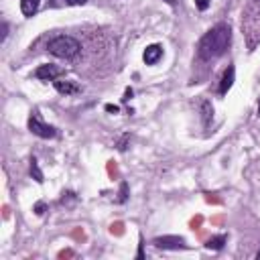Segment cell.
Here are the masks:
<instances>
[{
    "instance_id": "obj_1",
    "label": "cell",
    "mask_w": 260,
    "mask_h": 260,
    "mask_svg": "<svg viewBox=\"0 0 260 260\" xmlns=\"http://www.w3.org/2000/svg\"><path fill=\"white\" fill-rule=\"evenodd\" d=\"M230 43H232V29H230V25L220 23L213 29H209L207 33L202 37L200 47H197V53H200V57L203 61L218 59V57H222L228 51Z\"/></svg>"
},
{
    "instance_id": "obj_2",
    "label": "cell",
    "mask_w": 260,
    "mask_h": 260,
    "mask_svg": "<svg viewBox=\"0 0 260 260\" xmlns=\"http://www.w3.org/2000/svg\"><path fill=\"white\" fill-rule=\"evenodd\" d=\"M47 51L59 59H75L82 51V43L71 35H57L47 43Z\"/></svg>"
},
{
    "instance_id": "obj_3",
    "label": "cell",
    "mask_w": 260,
    "mask_h": 260,
    "mask_svg": "<svg viewBox=\"0 0 260 260\" xmlns=\"http://www.w3.org/2000/svg\"><path fill=\"white\" fill-rule=\"evenodd\" d=\"M29 130L33 132L35 136H39V139H55V136H57V130L53 126H49V124H45L39 114H30L29 116Z\"/></svg>"
},
{
    "instance_id": "obj_4",
    "label": "cell",
    "mask_w": 260,
    "mask_h": 260,
    "mask_svg": "<svg viewBox=\"0 0 260 260\" xmlns=\"http://www.w3.org/2000/svg\"><path fill=\"white\" fill-rule=\"evenodd\" d=\"M152 244L161 250H185L187 248L185 240L181 236H159V238L152 240Z\"/></svg>"
},
{
    "instance_id": "obj_5",
    "label": "cell",
    "mask_w": 260,
    "mask_h": 260,
    "mask_svg": "<svg viewBox=\"0 0 260 260\" xmlns=\"http://www.w3.org/2000/svg\"><path fill=\"white\" fill-rule=\"evenodd\" d=\"M61 73L63 71H61L57 65H39L37 71H35V78L43 80V82H55Z\"/></svg>"
},
{
    "instance_id": "obj_6",
    "label": "cell",
    "mask_w": 260,
    "mask_h": 260,
    "mask_svg": "<svg viewBox=\"0 0 260 260\" xmlns=\"http://www.w3.org/2000/svg\"><path fill=\"white\" fill-rule=\"evenodd\" d=\"M55 89L59 91L61 96H73V94H80L82 87L75 84V82H69V80H55L53 82Z\"/></svg>"
},
{
    "instance_id": "obj_7",
    "label": "cell",
    "mask_w": 260,
    "mask_h": 260,
    "mask_svg": "<svg viewBox=\"0 0 260 260\" xmlns=\"http://www.w3.org/2000/svg\"><path fill=\"white\" fill-rule=\"evenodd\" d=\"M161 57H163V47H161V45H157V43L155 45H148V47L144 49V55H143L146 65H155Z\"/></svg>"
},
{
    "instance_id": "obj_8",
    "label": "cell",
    "mask_w": 260,
    "mask_h": 260,
    "mask_svg": "<svg viewBox=\"0 0 260 260\" xmlns=\"http://www.w3.org/2000/svg\"><path fill=\"white\" fill-rule=\"evenodd\" d=\"M234 75H236V69H234L232 65L224 71L222 82H220V94H222V96H226V94H228V89H230V87L234 86Z\"/></svg>"
},
{
    "instance_id": "obj_9",
    "label": "cell",
    "mask_w": 260,
    "mask_h": 260,
    "mask_svg": "<svg viewBox=\"0 0 260 260\" xmlns=\"http://www.w3.org/2000/svg\"><path fill=\"white\" fill-rule=\"evenodd\" d=\"M200 110H202V122H203V126L207 128L211 124V118H213V106L209 100H202L200 102Z\"/></svg>"
},
{
    "instance_id": "obj_10",
    "label": "cell",
    "mask_w": 260,
    "mask_h": 260,
    "mask_svg": "<svg viewBox=\"0 0 260 260\" xmlns=\"http://www.w3.org/2000/svg\"><path fill=\"white\" fill-rule=\"evenodd\" d=\"M41 0H21V10L25 17H33V14L39 10Z\"/></svg>"
},
{
    "instance_id": "obj_11",
    "label": "cell",
    "mask_w": 260,
    "mask_h": 260,
    "mask_svg": "<svg viewBox=\"0 0 260 260\" xmlns=\"http://www.w3.org/2000/svg\"><path fill=\"white\" fill-rule=\"evenodd\" d=\"M226 242H228V238H226V236L222 234V236H213V238H209L205 246H207L209 250H222Z\"/></svg>"
},
{
    "instance_id": "obj_12",
    "label": "cell",
    "mask_w": 260,
    "mask_h": 260,
    "mask_svg": "<svg viewBox=\"0 0 260 260\" xmlns=\"http://www.w3.org/2000/svg\"><path fill=\"white\" fill-rule=\"evenodd\" d=\"M30 177H33L37 183H43V181H45L43 171H41V167H39V161H37V159H30Z\"/></svg>"
},
{
    "instance_id": "obj_13",
    "label": "cell",
    "mask_w": 260,
    "mask_h": 260,
    "mask_svg": "<svg viewBox=\"0 0 260 260\" xmlns=\"http://www.w3.org/2000/svg\"><path fill=\"white\" fill-rule=\"evenodd\" d=\"M87 0H53V6H84Z\"/></svg>"
},
{
    "instance_id": "obj_14",
    "label": "cell",
    "mask_w": 260,
    "mask_h": 260,
    "mask_svg": "<svg viewBox=\"0 0 260 260\" xmlns=\"http://www.w3.org/2000/svg\"><path fill=\"white\" fill-rule=\"evenodd\" d=\"M126 197H128V185H126V183H122V185H120V197H118V202L124 203Z\"/></svg>"
},
{
    "instance_id": "obj_15",
    "label": "cell",
    "mask_w": 260,
    "mask_h": 260,
    "mask_svg": "<svg viewBox=\"0 0 260 260\" xmlns=\"http://www.w3.org/2000/svg\"><path fill=\"white\" fill-rule=\"evenodd\" d=\"M130 141V134H124V136H122V139H120V143H118V148L120 150H126V143Z\"/></svg>"
},
{
    "instance_id": "obj_16",
    "label": "cell",
    "mask_w": 260,
    "mask_h": 260,
    "mask_svg": "<svg viewBox=\"0 0 260 260\" xmlns=\"http://www.w3.org/2000/svg\"><path fill=\"white\" fill-rule=\"evenodd\" d=\"M195 6L200 10H207L209 8V0H195Z\"/></svg>"
},
{
    "instance_id": "obj_17",
    "label": "cell",
    "mask_w": 260,
    "mask_h": 260,
    "mask_svg": "<svg viewBox=\"0 0 260 260\" xmlns=\"http://www.w3.org/2000/svg\"><path fill=\"white\" fill-rule=\"evenodd\" d=\"M45 209H47V205H45V202H39V203L35 205V213H37V216H43V213H45Z\"/></svg>"
},
{
    "instance_id": "obj_18",
    "label": "cell",
    "mask_w": 260,
    "mask_h": 260,
    "mask_svg": "<svg viewBox=\"0 0 260 260\" xmlns=\"http://www.w3.org/2000/svg\"><path fill=\"white\" fill-rule=\"evenodd\" d=\"M120 108L118 106H114V104H106V112H110V114H116Z\"/></svg>"
},
{
    "instance_id": "obj_19",
    "label": "cell",
    "mask_w": 260,
    "mask_h": 260,
    "mask_svg": "<svg viewBox=\"0 0 260 260\" xmlns=\"http://www.w3.org/2000/svg\"><path fill=\"white\" fill-rule=\"evenodd\" d=\"M132 98V89L130 87H126V91H124V98H122V100H124V102H128Z\"/></svg>"
},
{
    "instance_id": "obj_20",
    "label": "cell",
    "mask_w": 260,
    "mask_h": 260,
    "mask_svg": "<svg viewBox=\"0 0 260 260\" xmlns=\"http://www.w3.org/2000/svg\"><path fill=\"white\" fill-rule=\"evenodd\" d=\"M8 37V25L6 23H2V41Z\"/></svg>"
},
{
    "instance_id": "obj_21",
    "label": "cell",
    "mask_w": 260,
    "mask_h": 260,
    "mask_svg": "<svg viewBox=\"0 0 260 260\" xmlns=\"http://www.w3.org/2000/svg\"><path fill=\"white\" fill-rule=\"evenodd\" d=\"M139 258H144V248H143V244L139 246Z\"/></svg>"
},
{
    "instance_id": "obj_22",
    "label": "cell",
    "mask_w": 260,
    "mask_h": 260,
    "mask_svg": "<svg viewBox=\"0 0 260 260\" xmlns=\"http://www.w3.org/2000/svg\"><path fill=\"white\" fill-rule=\"evenodd\" d=\"M256 258H258V260H260V250H258V254H256Z\"/></svg>"
},
{
    "instance_id": "obj_23",
    "label": "cell",
    "mask_w": 260,
    "mask_h": 260,
    "mask_svg": "<svg viewBox=\"0 0 260 260\" xmlns=\"http://www.w3.org/2000/svg\"><path fill=\"white\" fill-rule=\"evenodd\" d=\"M258 116H260V104H258Z\"/></svg>"
}]
</instances>
